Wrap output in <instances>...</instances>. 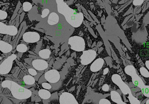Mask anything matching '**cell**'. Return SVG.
<instances>
[{"label":"cell","instance_id":"obj_28","mask_svg":"<svg viewBox=\"0 0 149 104\" xmlns=\"http://www.w3.org/2000/svg\"><path fill=\"white\" fill-rule=\"evenodd\" d=\"M143 2V1H134L133 3L134 5H139L141 4Z\"/></svg>","mask_w":149,"mask_h":104},{"label":"cell","instance_id":"obj_27","mask_svg":"<svg viewBox=\"0 0 149 104\" xmlns=\"http://www.w3.org/2000/svg\"><path fill=\"white\" fill-rule=\"evenodd\" d=\"M29 72L31 75L33 76H36L37 74L36 71L33 69H29Z\"/></svg>","mask_w":149,"mask_h":104},{"label":"cell","instance_id":"obj_31","mask_svg":"<svg viewBox=\"0 0 149 104\" xmlns=\"http://www.w3.org/2000/svg\"><path fill=\"white\" fill-rule=\"evenodd\" d=\"M149 61H146V66H147V68L148 69H149Z\"/></svg>","mask_w":149,"mask_h":104},{"label":"cell","instance_id":"obj_32","mask_svg":"<svg viewBox=\"0 0 149 104\" xmlns=\"http://www.w3.org/2000/svg\"><path fill=\"white\" fill-rule=\"evenodd\" d=\"M149 103V99L148 100L147 103H146V104H148Z\"/></svg>","mask_w":149,"mask_h":104},{"label":"cell","instance_id":"obj_22","mask_svg":"<svg viewBox=\"0 0 149 104\" xmlns=\"http://www.w3.org/2000/svg\"><path fill=\"white\" fill-rule=\"evenodd\" d=\"M140 71L141 74L143 77H149V73L148 71L146 68L144 67H141L140 69Z\"/></svg>","mask_w":149,"mask_h":104},{"label":"cell","instance_id":"obj_30","mask_svg":"<svg viewBox=\"0 0 149 104\" xmlns=\"http://www.w3.org/2000/svg\"><path fill=\"white\" fill-rule=\"evenodd\" d=\"M109 71V69L108 68H106V69H105V70H104V75H106L108 73Z\"/></svg>","mask_w":149,"mask_h":104},{"label":"cell","instance_id":"obj_5","mask_svg":"<svg viewBox=\"0 0 149 104\" xmlns=\"http://www.w3.org/2000/svg\"><path fill=\"white\" fill-rule=\"evenodd\" d=\"M68 44L70 45V49L75 51H83L85 50V41L80 37L75 36L70 37L69 39Z\"/></svg>","mask_w":149,"mask_h":104},{"label":"cell","instance_id":"obj_17","mask_svg":"<svg viewBox=\"0 0 149 104\" xmlns=\"http://www.w3.org/2000/svg\"><path fill=\"white\" fill-rule=\"evenodd\" d=\"M38 95L42 99L46 100L49 99L51 97V93L47 90L41 89L38 91Z\"/></svg>","mask_w":149,"mask_h":104},{"label":"cell","instance_id":"obj_12","mask_svg":"<svg viewBox=\"0 0 149 104\" xmlns=\"http://www.w3.org/2000/svg\"><path fill=\"white\" fill-rule=\"evenodd\" d=\"M32 65L36 70H44L47 69L48 64L46 61L41 59L34 60L32 62Z\"/></svg>","mask_w":149,"mask_h":104},{"label":"cell","instance_id":"obj_10","mask_svg":"<svg viewBox=\"0 0 149 104\" xmlns=\"http://www.w3.org/2000/svg\"><path fill=\"white\" fill-rule=\"evenodd\" d=\"M45 77L48 82L50 83H54L59 81L60 78V75L58 71L51 70L45 73Z\"/></svg>","mask_w":149,"mask_h":104},{"label":"cell","instance_id":"obj_15","mask_svg":"<svg viewBox=\"0 0 149 104\" xmlns=\"http://www.w3.org/2000/svg\"><path fill=\"white\" fill-rule=\"evenodd\" d=\"M110 95L111 99L113 102L118 104H126L122 101L120 95L117 92L112 91L111 92Z\"/></svg>","mask_w":149,"mask_h":104},{"label":"cell","instance_id":"obj_21","mask_svg":"<svg viewBox=\"0 0 149 104\" xmlns=\"http://www.w3.org/2000/svg\"><path fill=\"white\" fill-rule=\"evenodd\" d=\"M23 8L25 12H28L32 8V5L29 2H24L23 4Z\"/></svg>","mask_w":149,"mask_h":104},{"label":"cell","instance_id":"obj_23","mask_svg":"<svg viewBox=\"0 0 149 104\" xmlns=\"http://www.w3.org/2000/svg\"><path fill=\"white\" fill-rule=\"evenodd\" d=\"M8 14L6 12L0 10V19L4 20L7 18Z\"/></svg>","mask_w":149,"mask_h":104},{"label":"cell","instance_id":"obj_3","mask_svg":"<svg viewBox=\"0 0 149 104\" xmlns=\"http://www.w3.org/2000/svg\"><path fill=\"white\" fill-rule=\"evenodd\" d=\"M126 74L130 76L132 78L133 83L136 86L141 89L142 93L145 96L149 97L148 86H145L140 77L137 74L135 68L132 66H128L125 69Z\"/></svg>","mask_w":149,"mask_h":104},{"label":"cell","instance_id":"obj_1","mask_svg":"<svg viewBox=\"0 0 149 104\" xmlns=\"http://www.w3.org/2000/svg\"><path fill=\"white\" fill-rule=\"evenodd\" d=\"M56 2L58 12L64 16L66 21L70 25L74 28L80 26L84 19L82 12H78L76 10L71 8L62 0H57Z\"/></svg>","mask_w":149,"mask_h":104},{"label":"cell","instance_id":"obj_29","mask_svg":"<svg viewBox=\"0 0 149 104\" xmlns=\"http://www.w3.org/2000/svg\"><path fill=\"white\" fill-rule=\"evenodd\" d=\"M109 89V88L108 85H105L102 86V90H103L104 91H108Z\"/></svg>","mask_w":149,"mask_h":104},{"label":"cell","instance_id":"obj_11","mask_svg":"<svg viewBox=\"0 0 149 104\" xmlns=\"http://www.w3.org/2000/svg\"><path fill=\"white\" fill-rule=\"evenodd\" d=\"M23 39L25 42L28 43H35L39 41L40 36L36 32H28L24 34Z\"/></svg>","mask_w":149,"mask_h":104},{"label":"cell","instance_id":"obj_9","mask_svg":"<svg viewBox=\"0 0 149 104\" xmlns=\"http://www.w3.org/2000/svg\"><path fill=\"white\" fill-rule=\"evenodd\" d=\"M60 104H78L74 96L70 93L64 92L59 98Z\"/></svg>","mask_w":149,"mask_h":104},{"label":"cell","instance_id":"obj_26","mask_svg":"<svg viewBox=\"0 0 149 104\" xmlns=\"http://www.w3.org/2000/svg\"><path fill=\"white\" fill-rule=\"evenodd\" d=\"M100 104H111V103H110L109 100L106 99H102L100 100V101L99 103Z\"/></svg>","mask_w":149,"mask_h":104},{"label":"cell","instance_id":"obj_25","mask_svg":"<svg viewBox=\"0 0 149 104\" xmlns=\"http://www.w3.org/2000/svg\"><path fill=\"white\" fill-rule=\"evenodd\" d=\"M42 86L44 88L46 89H50L52 88V86L50 84L47 83H43L42 84Z\"/></svg>","mask_w":149,"mask_h":104},{"label":"cell","instance_id":"obj_4","mask_svg":"<svg viewBox=\"0 0 149 104\" xmlns=\"http://www.w3.org/2000/svg\"><path fill=\"white\" fill-rule=\"evenodd\" d=\"M112 80L114 83L119 86L121 91L125 95H128V98L130 103L132 104H140V102L137 98L133 96L132 94L130 87L122 80V78L119 75L115 74L112 77Z\"/></svg>","mask_w":149,"mask_h":104},{"label":"cell","instance_id":"obj_14","mask_svg":"<svg viewBox=\"0 0 149 104\" xmlns=\"http://www.w3.org/2000/svg\"><path fill=\"white\" fill-rule=\"evenodd\" d=\"M13 50V46L10 44L6 43L4 41H0V50L2 53H9Z\"/></svg>","mask_w":149,"mask_h":104},{"label":"cell","instance_id":"obj_2","mask_svg":"<svg viewBox=\"0 0 149 104\" xmlns=\"http://www.w3.org/2000/svg\"><path fill=\"white\" fill-rule=\"evenodd\" d=\"M3 88H8L11 92L13 97L18 100H24L30 98L32 95L30 90L22 87L15 82L10 80L4 81L2 83Z\"/></svg>","mask_w":149,"mask_h":104},{"label":"cell","instance_id":"obj_24","mask_svg":"<svg viewBox=\"0 0 149 104\" xmlns=\"http://www.w3.org/2000/svg\"><path fill=\"white\" fill-rule=\"evenodd\" d=\"M49 12H50V10L49 9H44L42 12V15H41V17L42 18H45V17H47L48 15Z\"/></svg>","mask_w":149,"mask_h":104},{"label":"cell","instance_id":"obj_6","mask_svg":"<svg viewBox=\"0 0 149 104\" xmlns=\"http://www.w3.org/2000/svg\"><path fill=\"white\" fill-rule=\"evenodd\" d=\"M17 57L15 54H13L2 62L0 65V74L4 75L9 73L13 66V61Z\"/></svg>","mask_w":149,"mask_h":104},{"label":"cell","instance_id":"obj_19","mask_svg":"<svg viewBox=\"0 0 149 104\" xmlns=\"http://www.w3.org/2000/svg\"><path fill=\"white\" fill-rule=\"evenodd\" d=\"M24 82L26 85H33L35 82V80L34 77L30 75H26L23 77Z\"/></svg>","mask_w":149,"mask_h":104},{"label":"cell","instance_id":"obj_16","mask_svg":"<svg viewBox=\"0 0 149 104\" xmlns=\"http://www.w3.org/2000/svg\"><path fill=\"white\" fill-rule=\"evenodd\" d=\"M58 21L59 17L58 15L55 12H52L49 15L47 22L49 25H53L56 24Z\"/></svg>","mask_w":149,"mask_h":104},{"label":"cell","instance_id":"obj_20","mask_svg":"<svg viewBox=\"0 0 149 104\" xmlns=\"http://www.w3.org/2000/svg\"><path fill=\"white\" fill-rule=\"evenodd\" d=\"M17 50L20 53H25L27 51V47L24 44H20L17 46Z\"/></svg>","mask_w":149,"mask_h":104},{"label":"cell","instance_id":"obj_18","mask_svg":"<svg viewBox=\"0 0 149 104\" xmlns=\"http://www.w3.org/2000/svg\"><path fill=\"white\" fill-rule=\"evenodd\" d=\"M51 52L50 50L48 49H44L41 50L39 52V55L41 58L43 59H48L50 57Z\"/></svg>","mask_w":149,"mask_h":104},{"label":"cell","instance_id":"obj_8","mask_svg":"<svg viewBox=\"0 0 149 104\" xmlns=\"http://www.w3.org/2000/svg\"><path fill=\"white\" fill-rule=\"evenodd\" d=\"M17 33L18 30L15 26L7 25L2 22H0V33L1 34L14 36L16 35Z\"/></svg>","mask_w":149,"mask_h":104},{"label":"cell","instance_id":"obj_7","mask_svg":"<svg viewBox=\"0 0 149 104\" xmlns=\"http://www.w3.org/2000/svg\"><path fill=\"white\" fill-rule=\"evenodd\" d=\"M96 55V52L94 50L84 51L80 57L81 63L84 65L89 64L95 59Z\"/></svg>","mask_w":149,"mask_h":104},{"label":"cell","instance_id":"obj_13","mask_svg":"<svg viewBox=\"0 0 149 104\" xmlns=\"http://www.w3.org/2000/svg\"><path fill=\"white\" fill-rule=\"evenodd\" d=\"M104 61L102 58L97 59L92 64L90 67V70L93 72L98 71L100 70L103 66Z\"/></svg>","mask_w":149,"mask_h":104}]
</instances>
